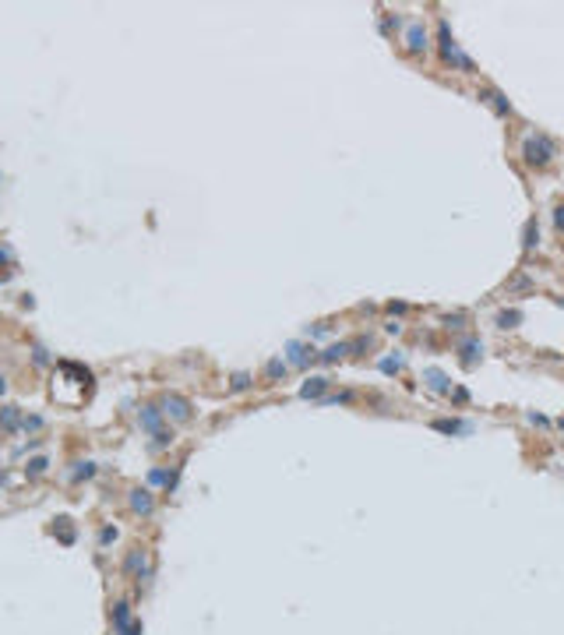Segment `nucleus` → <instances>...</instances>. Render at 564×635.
Wrapping results in <instances>:
<instances>
[{"instance_id":"nucleus-12","label":"nucleus","mask_w":564,"mask_h":635,"mask_svg":"<svg viewBox=\"0 0 564 635\" xmlns=\"http://www.w3.org/2000/svg\"><path fill=\"white\" fill-rule=\"evenodd\" d=\"M519 325H522V311L519 307H505L498 314V328H519Z\"/></svg>"},{"instance_id":"nucleus-33","label":"nucleus","mask_w":564,"mask_h":635,"mask_svg":"<svg viewBox=\"0 0 564 635\" xmlns=\"http://www.w3.org/2000/svg\"><path fill=\"white\" fill-rule=\"evenodd\" d=\"M557 427H561V431H564V413H561V420H557Z\"/></svg>"},{"instance_id":"nucleus-31","label":"nucleus","mask_w":564,"mask_h":635,"mask_svg":"<svg viewBox=\"0 0 564 635\" xmlns=\"http://www.w3.org/2000/svg\"><path fill=\"white\" fill-rule=\"evenodd\" d=\"M529 424H536V427H547V417H540V413H529Z\"/></svg>"},{"instance_id":"nucleus-18","label":"nucleus","mask_w":564,"mask_h":635,"mask_svg":"<svg viewBox=\"0 0 564 635\" xmlns=\"http://www.w3.org/2000/svg\"><path fill=\"white\" fill-rule=\"evenodd\" d=\"M342 353H349V342H339V346H328V349L321 353V360H328V364H332V360H339Z\"/></svg>"},{"instance_id":"nucleus-17","label":"nucleus","mask_w":564,"mask_h":635,"mask_svg":"<svg viewBox=\"0 0 564 635\" xmlns=\"http://www.w3.org/2000/svg\"><path fill=\"white\" fill-rule=\"evenodd\" d=\"M286 353H290V360H293V364H300V368H304L307 360H311V356H307V349H304L300 342H290V346H286Z\"/></svg>"},{"instance_id":"nucleus-11","label":"nucleus","mask_w":564,"mask_h":635,"mask_svg":"<svg viewBox=\"0 0 564 635\" xmlns=\"http://www.w3.org/2000/svg\"><path fill=\"white\" fill-rule=\"evenodd\" d=\"M124 568H127L131 575H138V579H141V575H148V554H145V551H131Z\"/></svg>"},{"instance_id":"nucleus-32","label":"nucleus","mask_w":564,"mask_h":635,"mask_svg":"<svg viewBox=\"0 0 564 635\" xmlns=\"http://www.w3.org/2000/svg\"><path fill=\"white\" fill-rule=\"evenodd\" d=\"M46 360H50V356H46V349H43V346H36V364H46Z\"/></svg>"},{"instance_id":"nucleus-16","label":"nucleus","mask_w":564,"mask_h":635,"mask_svg":"<svg viewBox=\"0 0 564 635\" xmlns=\"http://www.w3.org/2000/svg\"><path fill=\"white\" fill-rule=\"evenodd\" d=\"M434 431H444V434H462V431H469V424H462V420H434Z\"/></svg>"},{"instance_id":"nucleus-19","label":"nucleus","mask_w":564,"mask_h":635,"mask_svg":"<svg viewBox=\"0 0 564 635\" xmlns=\"http://www.w3.org/2000/svg\"><path fill=\"white\" fill-rule=\"evenodd\" d=\"M15 420H18V410L15 406H4V427H8V434H15Z\"/></svg>"},{"instance_id":"nucleus-7","label":"nucleus","mask_w":564,"mask_h":635,"mask_svg":"<svg viewBox=\"0 0 564 635\" xmlns=\"http://www.w3.org/2000/svg\"><path fill=\"white\" fill-rule=\"evenodd\" d=\"M138 420H141V427H145V431H152V434H159V431H162V410H159V406H141Z\"/></svg>"},{"instance_id":"nucleus-28","label":"nucleus","mask_w":564,"mask_h":635,"mask_svg":"<svg viewBox=\"0 0 564 635\" xmlns=\"http://www.w3.org/2000/svg\"><path fill=\"white\" fill-rule=\"evenodd\" d=\"M117 635H141V621H131L124 631H117Z\"/></svg>"},{"instance_id":"nucleus-10","label":"nucleus","mask_w":564,"mask_h":635,"mask_svg":"<svg viewBox=\"0 0 564 635\" xmlns=\"http://www.w3.org/2000/svg\"><path fill=\"white\" fill-rule=\"evenodd\" d=\"M131 508H134V512H141V515H148V512L155 508V501H152V491H145V487L131 491Z\"/></svg>"},{"instance_id":"nucleus-8","label":"nucleus","mask_w":564,"mask_h":635,"mask_svg":"<svg viewBox=\"0 0 564 635\" xmlns=\"http://www.w3.org/2000/svg\"><path fill=\"white\" fill-rule=\"evenodd\" d=\"M536 244H540V223H536V216H529L522 226V251L529 254V251H536Z\"/></svg>"},{"instance_id":"nucleus-29","label":"nucleus","mask_w":564,"mask_h":635,"mask_svg":"<svg viewBox=\"0 0 564 635\" xmlns=\"http://www.w3.org/2000/svg\"><path fill=\"white\" fill-rule=\"evenodd\" d=\"M39 427H43L39 417H25V431H39Z\"/></svg>"},{"instance_id":"nucleus-26","label":"nucleus","mask_w":564,"mask_h":635,"mask_svg":"<svg viewBox=\"0 0 564 635\" xmlns=\"http://www.w3.org/2000/svg\"><path fill=\"white\" fill-rule=\"evenodd\" d=\"M522 286H529V279H526V276H522V272H519V276H515V279L508 283V290H522Z\"/></svg>"},{"instance_id":"nucleus-5","label":"nucleus","mask_w":564,"mask_h":635,"mask_svg":"<svg viewBox=\"0 0 564 635\" xmlns=\"http://www.w3.org/2000/svg\"><path fill=\"white\" fill-rule=\"evenodd\" d=\"M406 50H409V53L427 50V29H423V22H413V25H409V32H406Z\"/></svg>"},{"instance_id":"nucleus-23","label":"nucleus","mask_w":564,"mask_h":635,"mask_svg":"<svg viewBox=\"0 0 564 635\" xmlns=\"http://www.w3.org/2000/svg\"><path fill=\"white\" fill-rule=\"evenodd\" d=\"M247 385H251V375H233V389L237 392H244Z\"/></svg>"},{"instance_id":"nucleus-1","label":"nucleus","mask_w":564,"mask_h":635,"mask_svg":"<svg viewBox=\"0 0 564 635\" xmlns=\"http://www.w3.org/2000/svg\"><path fill=\"white\" fill-rule=\"evenodd\" d=\"M519 155H522V162H526L529 169H547V166L557 159V145H554V138H550V134H543V131H529V134L522 138Z\"/></svg>"},{"instance_id":"nucleus-22","label":"nucleus","mask_w":564,"mask_h":635,"mask_svg":"<svg viewBox=\"0 0 564 635\" xmlns=\"http://www.w3.org/2000/svg\"><path fill=\"white\" fill-rule=\"evenodd\" d=\"M399 368H402V356H395V360H392V356H388V360H381V371H399Z\"/></svg>"},{"instance_id":"nucleus-13","label":"nucleus","mask_w":564,"mask_h":635,"mask_svg":"<svg viewBox=\"0 0 564 635\" xmlns=\"http://www.w3.org/2000/svg\"><path fill=\"white\" fill-rule=\"evenodd\" d=\"M325 389H328V382H325V378H311V382L300 389V396H304V399H318Z\"/></svg>"},{"instance_id":"nucleus-6","label":"nucleus","mask_w":564,"mask_h":635,"mask_svg":"<svg viewBox=\"0 0 564 635\" xmlns=\"http://www.w3.org/2000/svg\"><path fill=\"white\" fill-rule=\"evenodd\" d=\"M423 382H427V389H430V392H441V396H444V392H451L448 375H444V371H437V368H427V371H423Z\"/></svg>"},{"instance_id":"nucleus-4","label":"nucleus","mask_w":564,"mask_h":635,"mask_svg":"<svg viewBox=\"0 0 564 635\" xmlns=\"http://www.w3.org/2000/svg\"><path fill=\"white\" fill-rule=\"evenodd\" d=\"M162 413L173 417V420H191V403H187L183 396H166L162 399Z\"/></svg>"},{"instance_id":"nucleus-14","label":"nucleus","mask_w":564,"mask_h":635,"mask_svg":"<svg viewBox=\"0 0 564 635\" xmlns=\"http://www.w3.org/2000/svg\"><path fill=\"white\" fill-rule=\"evenodd\" d=\"M113 621H117V631H124V628L131 624V603H124V600H120V603L113 607Z\"/></svg>"},{"instance_id":"nucleus-20","label":"nucleus","mask_w":564,"mask_h":635,"mask_svg":"<svg viewBox=\"0 0 564 635\" xmlns=\"http://www.w3.org/2000/svg\"><path fill=\"white\" fill-rule=\"evenodd\" d=\"M554 230H557V233H564V202H557V205H554Z\"/></svg>"},{"instance_id":"nucleus-3","label":"nucleus","mask_w":564,"mask_h":635,"mask_svg":"<svg viewBox=\"0 0 564 635\" xmlns=\"http://www.w3.org/2000/svg\"><path fill=\"white\" fill-rule=\"evenodd\" d=\"M480 356H484V342H480L477 335L458 339V360H462V368H465V371H473V368L480 364Z\"/></svg>"},{"instance_id":"nucleus-24","label":"nucleus","mask_w":564,"mask_h":635,"mask_svg":"<svg viewBox=\"0 0 564 635\" xmlns=\"http://www.w3.org/2000/svg\"><path fill=\"white\" fill-rule=\"evenodd\" d=\"M110 540H117V529H113V526H106V529L99 533V543H103V547H106V543H110Z\"/></svg>"},{"instance_id":"nucleus-21","label":"nucleus","mask_w":564,"mask_h":635,"mask_svg":"<svg viewBox=\"0 0 564 635\" xmlns=\"http://www.w3.org/2000/svg\"><path fill=\"white\" fill-rule=\"evenodd\" d=\"M92 473H96V466H92V463H81V470H74V480H85V477H92Z\"/></svg>"},{"instance_id":"nucleus-27","label":"nucleus","mask_w":564,"mask_h":635,"mask_svg":"<svg viewBox=\"0 0 564 635\" xmlns=\"http://www.w3.org/2000/svg\"><path fill=\"white\" fill-rule=\"evenodd\" d=\"M444 321H448V328H462V321H465V314H448V318H444Z\"/></svg>"},{"instance_id":"nucleus-15","label":"nucleus","mask_w":564,"mask_h":635,"mask_svg":"<svg viewBox=\"0 0 564 635\" xmlns=\"http://www.w3.org/2000/svg\"><path fill=\"white\" fill-rule=\"evenodd\" d=\"M282 375H286V360H282V356L268 360V368H265V378H268V382H279Z\"/></svg>"},{"instance_id":"nucleus-2","label":"nucleus","mask_w":564,"mask_h":635,"mask_svg":"<svg viewBox=\"0 0 564 635\" xmlns=\"http://www.w3.org/2000/svg\"><path fill=\"white\" fill-rule=\"evenodd\" d=\"M441 57H444V64H451V67H458V71H465V74H473V71H477V64L469 60V57L458 50V43L451 39L448 22H441Z\"/></svg>"},{"instance_id":"nucleus-25","label":"nucleus","mask_w":564,"mask_h":635,"mask_svg":"<svg viewBox=\"0 0 564 635\" xmlns=\"http://www.w3.org/2000/svg\"><path fill=\"white\" fill-rule=\"evenodd\" d=\"M169 441H173V434H169V431H159V434H155V448H166Z\"/></svg>"},{"instance_id":"nucleus-34","label":"nucleus","mask_w":564,"mask_h":635,"mask_svg":"<svg viewBox=\"0 0 564 635\" xmlns=\"http://www.w3.org/2000/svg\"><path fill=\"white\" fill-rule=\"evenodd\" d=\"M557 304H561V307H564V297H561V300H557Z\"/></svg>"},{"instance_id":"nucleus-9","label":"nucleus","mask_w":564,"mask_h":635,"mask_svg":"<svg viewBox=\"0 0 564 635\" xmlns=\"http://www.w3.org/2000/svg\"><path fill=\"white\" fill-rule=\"evenodd\" d=\"M484 99L491 103V110H494L498 117H508V113H512V103L498 92V88H484Z\"/></svg>"},{"instance_id":"nucleus-30","label":"nucleus","mask_w":564,"mask_h":635,"mask_svg":"<svg viewBox=\"0 0 564 635\" xmlns=\"http://www.w3.org/2000/svg\"><path fill=\"white\" fill-rule=\"evenodd\" d=\"M43 470H46V459H32L29 463V473H43Z\"/></svg>"}]
</instances>
